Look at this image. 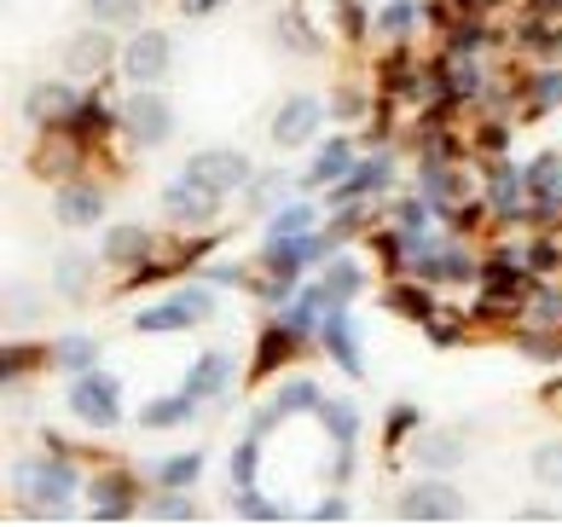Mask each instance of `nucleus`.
Wrapping results in <instances>:
<instances>
[{
	"mask_svg": "<svg viewBox=\"0 0 562 527\" xmlns=\"http://www.w3.org/2000/svg\"><path fill=\"white\" fill-rule=\"evenodd\" d=\"M12 493L30 516H65L70 511V493H76V470L65 452L53 458H24L12 470Z\"/></svg>",
	"mask_w": 562,
	"mask_h": 527,
	"instance_id": "1",
	"label": "nucleus"
},
{
	"mask_svg": "<svg viewBox=\"0 0 562 527\" xmlns=\"http://www.w3.org/2000/svg\"><path fill=\"white\" fill-rule=\"evenodd\" d=\"M215 313V290L210 284H186L175 290L169 302H157V307H139L134 313V330H186V325H203Z\"/></svg>",
	"mask_w": 562,
	"mask_h": 527,
	"instance_id": "2",
	"label": "nucleus"
},
{
	"mask_svg": "<svg viewBox=\"0 0 562 527\" xmlns=\"http://www.w3.org/2000/svg\"><path fill=\"white\" fill-rule=\"evenodd\" d=\"M325 249V238H314V232H290V238H267V256H261V267H267V296H284L290 284L302 279V267L314 261Z\"/></svg>",
	"mask_w": 562,
	"mask_h": 527,
	"instance_id": "3",
	"label": "nucleus"
},
{
	"mask_svg": "<svg viewBox=\"0 0 562 527\" xmlns=\"http://www.w3.org/2000/svg\"><path fill=\"white\" fill-rule=\"evenodd\" d=\"M122 128H128L134 145H145V152H157V145L175 139V104L151 93V88H134V99L122 104Z\"/></svg>",
	"mask_w": 562,
	"mask_h": 527,
	"instance_id": "4",
	"label": "nucleus"
},
{
	"mask_svg": "<svg viewBox=\"0 0 562 527\" xmlns=\"http://www.w3.org/2000/svg\"><path fill=\"white\" fill-rule=\"evenodd\" d=\"M394 516H401V522H458V516H464V498H458L452 481L429 475V481H412V487H401V498H394Z\"/></svg>",
	"mask_w": 562,
	"mask_h": 527,
	"instance_id": "5",
	"label": "nucleus"
},
{
	"mask_svg": "<svg viewBox=\"0 0 562 527\" xmlns=\"http://www.w3.org/2000/svg\"><path fill=\"white\" fill-rule=\"evenodd\" d=\"M186 175L215 186V192H244L249 180H256V162H249L244 152H233V145H203V152H192V162H186Z\"/></svg>",
	"mask_w": 562,
	"mask_h": 527,
	"instance_id": "6",
	"label": "nucleus"
},
{
	"mask_svg": "<svg viewBox=\"0 0 562 527\" xmlns=\"http://www.w3.org/2000/svg\"><path fill=\"white\" fill-rule=\"evenodd\" d=\"M70 412H76L88 429H111L116 417H122V389H116V377H105V371H81L76 383H70Z\"/></svg>",
	"mask_w": 562,
	"mask_h": 527,
	"instance_id": "7",
	"label": "nucleus"
},
{
	"mask_svg": "<svg viewBox=\"0 0 562 527\" xmlns=\"http://www.w3.org/2000/svg\"><path fill=\"white\" fill-rule=\"evenodd\" d=\"M169 58H175L169 35H162V30H139L128 47H122V76H128L134 88H157V81L169 76Z\"/></svg>",
	"mask_w": 562,
	"mask_h": 527,
	"instance_id": "8",
	"label": "nucleus"
},
{
	"mask_svg": "<svg viewBox=\"0 0 562 527\" xmlns=\"http://www.w3.org/2000/svg\"><path fill=\"white\" fill-rule=\"evenodd\" d=\"M162 215L180 221V226H210L221 215V192L203 186V180H192V175H180L169 192H162Z\"/></svg>",
	"mask_w": 562,
	"mask_h": 527,
	"instance_id": "9",
	"label": "nucleus"
},
{
	"mask_svg": "<svg viewBox=\"0 0 562 527\" xmlns=\"http://www.w3.org/2000/svg\"><path fill=\"white\" fill-rule=\"evenodd\" d=\"M111 65H116V41H111L105 24H93V30H81V35L65 41V70H70V76L93 81V76H105Z\"/></svg>",
	"mask_w": 562,
	"mask_h": 527,
	"instance_id": "10",
	"label": "nucleus"
},
{
	"mask_svg": "<svg viewBox=\"0 0 562 527\" xmlns=\"http://www.w3.org/2000/svg\"><path fill=\"white\" fill-rule=\"evenodd\" d=\"M319 99L314 93H290L279 111H273V145H284V152H296V145H307L319 134Z\"/></svg>",
	"mask_w": 562,
	"mask_h": 527,
	"instance_id": "11",
	"label": "nucleus"
},
{
	"mask_svg": "<svg viewBox=\"0 0 562 527\" xmlns=\"http://www.w3.org/2000/svg\"><path fill=\"white\" fill-rule=\"evenodd\" d=\"M522 180H528V209L533 215L528 221H539V226H551L557 215H562V157H539V162H528L522 168Z\"/></svg>",
	"mask_w": 562,
	"mask_h": 527,
	"instance_id": "12",
	"label": "nucleus"
},
{
	"mask_svg": "<svg viewBox=\"0 0 562 527\" xmlns=\"http://www.w3.org/2000/svg\"><path fill=\"white\" fill-rule=\"evenodd\" d=\"M93 522H128L134 511H139V487L122 470H111V475H99L93 481Z\"/></svg>",
	"mask_w": 562,
	"mask_h": 527,
	"instance_id": "13",
	"label": "nucleus"
},
{
	"mask_svg": "<svg viewBox=\"0 0 562 527\" xmlns=\"http://www.w3.org/2000/svg\"><path fill=\"white\" fill-rule=\"evenodd\" d=\"M76 104H81V99H76L70 81H35L30 99H24V116L35 122V128H53V122H70Z\"/></svg>",
	"mask_w": 562,
	"mask_h": 527,
	"instance_id": "14",
	"label": "nucleus"
},
{
	"mask_svg": "<svg viewBox=\"0 0 562 527\" xmlns=\"http://www.w3.org/2000/svg\"><path fill=\"white\" fill-rule=\"evenodd\" d=\"M226 383H233V354H226V348L198 354L192 371H186V394H198V400H215V394H226Z\"/></svg>",
	"mask_w": 562,
	"mask_h": 527,
	"instance_id": "15",
	"label": "nucleus"
},
{
	"mask_svg": "<svg viewBox=\"0 0 562 527\" xmlns=\"http://www.w3.org/2000/svg\"><path fill=\"white\" fill-rule=\"evenodd\" d=\"M319 406H325L319 389L307 383V377H290V383L273 394V406H261V412H256V435H261V429H273L279 417H290V412H319Z\"/></svg>",
	"mask_w": 562,
	"mask_h": 527,
	"instance_id": "16",
	"label": "nucleus"
},
{
	"mask_svg": "<svg viewBox=\"0 0 562 527\" xmlns=\"http://www.w3.org/2000/svg\"><path fill=\"white\" fill-rule=\"evenodd\" d=\"M325 348H330V360H337L348 377H360L366 366H360V343H353V325H348V307L337 302V307H325Z\"/></svg>",
	"mask_w": 562,
	"mask_h": 527,
	"instance_id": "17",
	"label": "nucleus"
},
{
	"mask_svg": "<svg viewBox=\"0 0 562 527\" xmlns=\"http://www.w3.org/2000/svg\"><path fill=\"white\" fill-rule=\"evenodd\" d=\"M53 215L65 226H93L99 215H105V192H99V186H58Z\"/></svg>",
	"mask_w": 562,
	"mask_h": 527,
	"instance_id": "18",
	"label": "nucleus"
},
{
	"mask_svg": "<svg viewBox=\"0 0 562 527\" xmlns=\"http://www.w3.org/2000/svg\"><path fill=\"white\" fill-rule=\"evenodd\" d=\"M487 186H493V209H498V221H522V192H528L522 168L493 162V168H487Z\"/></svg>",
	"mask_w": 562,
	"mask_h": 527,
	"instance_id": "19",
	"label": "nucleus"
},
{
	"mask_svg": "<svg viewBox=\"0 0 562 527\" xmlns=\"http://www.w3.org/2000/svg\"><path fill=\"white\" fill-rule=\"evenodd\" d=\"M105 261L116 267H139V261H151V232L134 226V221H122L105 232Z\"/></svg>",
	"mask_w": 562,
	"mask_h": 527,
	"instance_id": "20",
	"label": "nucleus"
},
{
	"mask_svg": "<svg viewBox=\"0 0 562 527\" xmlns=\"http://www.w3.org/2000/svg\"><path fill=\"white\" fill-rule=\"evenodd\" d=\"M418 279L424 284H464V279H475V267H470L464 249H435V256L424 249V256H418Z\"/></svg>",
	"mask_w": 562,
	"mask_h": 527,
	"instance_id": "21",
	"label": "nucleus"
},
{
	"mask_svg": "<svg viewBox=\"0 0 562 527\" xmlns=\"http://www.w3.org/2000/svg\"><path fill=\"white\" fill-rule=\"evenodd\" d=\"M319 424L337 435V447H342V458H337V475H348V463H353V435H360V417H353V406L348 400H337V406H319Z\"/></svg>",
	"mask_w": 562,
	"mask_h": 527,
	"instance_id": "22",
	"label": "nucleus"
},
{
	"mask_svg": "<svg viewBox=\"0 0 562 527\" xmlns=\"http://www.w3.org/2000/svg\"><path fill=\"white\" fill-rule=\"evenodd\" d=\"M360 284H366V272L353 267V261H330V267H325V279L314 284V302H319V307H337V302H348Z\"/></svg>",
	"mask_w": 562,
	"mask_h": 527,
	"instance_id": "23",
	"label": "nucleus"
},
{
	"mask_svg": "<svg viewBox=\"0 0 562 527\" xmlns=\"http://www.w3.org/2000/svg\"><path fill=\"white\" fill-rule=\"evenodd\" d=\"M192 406H198V394H162V400H151V406H139V424L145 429H180L186 417H192Z\"/></svg>",
	"mask_w": 562,
	"mask_h": 527,
	"instance_id": "24",
	"label": "nucleus"
},
{
	"mask_svg": "<svg viewBox=\"0 0 562 527\" xmlns=\"http://www.w3.org/2000/svg\"><path fill=\"white\" fill-rule=\"evenodd\" d=\"M348 168H353V145H348V139H325L319 157H314V168H307V186H337Z\"/></svg>",
	"mask_w": 562,
	"mask_h": 527,
	"instance_id": "25",
	"label": "nucleus"
},
{
	"mask_svg": "<svg viewBox=\"0 0 562 527\" xmlns=\"http://www.w3.org/2000/svg\"><path fill=\"white\" fill-rule=\"evenodd\" d=\"M378 186H389V162H383V157H371V162H353L348 175L337 180V203H353V198L378 192Z\"/></svg>",
	"mask_w": 562,
	"mask_h": 527,
	"instance_id": "26",
	"label": "nucleus"
},
{
	"mask_svg": "<svg viewBox=\"0 0 562 527\" xmlns=\"http://www.w3.org/2000/svg\"><path fill=\"white\" fill-rule=\"evenodd\" d=\"M203 475V452L192 447V452H175V458H157L151 463V481H157V487H192V481Z\"/></svg>",
	"mask_w": 562,
	"mask_h": 527,
	"instance_id": "27",
	"label": "nucleus"
},
{
	"mask_svg": "<svg viewBox=\"0 0 562 527\" xmlns=\"http://www.w3.org/2000/svg\"><path fill=\"white\" fill-rule=\"evenodd\" d=\"M412 452H418L424 470H458V463H464V440L458 435H424Z\"/></svg>",
	"mask_w": 562,
	"mask_h": 527,
	"instance_id": "28",
	"label": "nucleus"
},
{
	"mask_svg": "<svg viewBox=\"0 0 562 527\" xmlns=\"http://www.w3.org/2000/svg\"><path fill=\"white\" fill-rule=\"evenodd\" d=\"M65 134H76V139H99L111 128V111H105V99H81L76 111H70V122H58Z\"/></svg>",
	"mask_w": 562,
	"mask_h": 527,
	"instance_id": "29",
	"label": "nucleus"
},
{
	"mask_svg": "<svg viewBox=\"0 0 562 527\" xmlns=\"http://www.w3.org/2000/svg\"><path fill=\"white\" fill-rule=\"evenodd\" d=\"M88 279H93V261H88V256H58V267H53L58 296L81 302V296H88Z\"/></svg>",
	"mask_w": 562,
	"mask_h": 527,
	"instance_id": "30",
	"label": "nucleus"
},
{
	"mask_svg": "<svg viewBox=\"0 0 562 527\" xmlns=\"http://www.w3.org/2000/svg\"><path fill=\"white\" fill-rule=\"evenodd\" d=\"M557 104H562V70H539V76H528L522 111H528V116H546V111H557Z\"/></svg>",
	"mask_w": 562,
	"mask_h": 527,
	"instance_id": "31",
	"label": "nucleus"
},
{
	"mask_svg": "<svg viewBox=\"0 0 562 527\" xmlns=\"http://www.w3.org/2000/svg\"><path fill=\"white\" fill-rule=\"evenodd\" d=\"M383 302H389L394 313H406V319H435V296H429V284H394Z\"/></svg>",
	"mask_w": 562,
	"mask_h": 527,
	"instance_id": "32",
	"label": "nucleus"
},
{
	"mask_svg": "<svg viewBox=\"0 0 562 527\" xmlns=\"http://www.w3.org/2000/svg\"><path fill=\"white\" fill-rule=\"evenodd\" d=\"M88 12H93V24H105V30H134L145 0H88Z\"/></svg>",
	"mask_w": 562,
	"mask_h": 527,
	"instance_id": "33",
	"label": "nucleus"
},
{
	"mask_svg": "<svg viewBox=\"0 0 562 527\" xmlns=\"http://www.w3.org/2000/svg\"><path fill=\"white\" fill-rule=\"evenodd\" d=\"M284 354H296V330H290V325H273V330L261 336V348H256V377H261V371H279Z\"/></svg>",
	"mask_w": 562,
	"mask_h": 527,
	"instance_id": "34",
	"label": "nucleus"
},
{
	"mask_svg": "<svg viewBox=\"0 0 562 527\" xmlns=\"http://www.w3.org/2000/svg\"><path fill=\"white\" fill-rule=\"evenodd\" d=\"M424 192H429L435 209H447L458 192H464V186H458V175H452L447 162H424Z\"/></svg>",
	"mask_w": 562,
	"mask_h": 527,
	"instance_id": "35",
	"label": "nucleus"
},
{
	"mask_svg": "<svg viewBox=\"0 0 562 527\" xmlns=\"http://www.w3.org/2000/svg\"><path fill=\"white\" fill-rule=\"evenodd\" d=\"M412 24H418V7H412V0H389V7L378 12V30H383L389 41H406Z\"/></svg>",
	"mask_w": 562,
	"mask_h": 527,
	"instance_id": "36",
	"label": "nucleus"
},
{
	"mask_svg": "<svg viewBox=\"0 0 562 527\" xmlns=\"http://www.w3.org/2000/svg\"><path fill=\"white\" fill-rule=\"evenodd\" d=\"M93 336H58V348H53V360L65 366V371H88L93 366Z\"/></svg>",
	"mask_w": 562,
	"mask_h": 527,
	"instance_id": "37",
	"label": "nucleus"
},
{
	"mask_svg": "<svg viewBox=\"0 0 562 527\" xmlns=\"http://www.w3.org/2000/svg\"><path fill=\"white\" fill-rule=\"evenodd\" d=\"M522 47L557 53L562 47V18H528V24H522Z\"/></svg>",
	"mask_w": 562,
	"mask_h": 527,
	"instance_id": "38",
	"label": "nucleus"
},
{
	"mask_svg": "<svg viewBox=\"0 0 562 527\" xmlns=\"http://www.w3.org/2000/svg\"><path fill=\"white\" fill-rule=\"evenodd\" d=\"M279 41H284V47H296V53H307V58L325 47L319 35H307V18H302V12H284V18H279Z\"/></svg>",
	"mask_w": 562,
	"mask_h": 527,
	"instance_id": "39",
	"label": "nucleus"
},
{
	"mask_svg": "<svg viewBox=\"0 0 562 527\" xmlns=\"http://www.w3.org/2000/svg\"><path fill=\"white\" fill-rule=\"evenodd\" d=\"M533 481H546V487L562 493V440H546V447H533Z\"/></svg>",
	"mask_w": 562,
	"mask_h": 527,
	"instance_id": "40",
	"label": "nucleus"
},
{
	"mask_svg": "<svg viewBox=\"0 0 562 527\" xmlns=\"http://www.w3.org/2000/svg\"><path fill=\"white\" fill-rule=\"evenodd\" d=\"M151 522H198V504L180 498V487H162V498H151Z\"/></svg>",
	"mask_w": 562,
	"mask_h": 527,
	"instance_id": "41",
	"label": "nucleus"
},
{
	"mask_svg": "<svg viewBox=\"0 0 562 527\" xmlns=\"http://www.w3.org/2000/svg\"><path fill=\"white\" fill-rule=\"evenodd\" d=\"M256 463H261V440L244 435L233 447V481H238V487H256Z\"/></svg>",
	"mask_w": 562,
	"mask_h": 527,
	"instance_id": "42",
	"label": "nucleus"
},
{
	"mask_svg": "<svg viewBox=\"0 0 562 527\" xmlns=\"http://www.w3.org/2000/svg\"><path fill=\"white\" fill-rule=\"evenodd\" d=\"M482 279H487V290H522V261H516V256H493L482 267Z\"/></svg>",
	"mask_w": 562,
	"mask_h": 527,
	"instance_id": "43",
	"label": "nucleus"
},
{
	"mask_svg": "<svg viewBox=\"0 0 562 527\" xmlns=\"http://www.w3.org/2000/svg\"><path fill=\"white\" fill-rule=\"evenodd\" d=\"M290 232H314V209L307 203H290L273 215V226H267V238H290Z\"/></svg>",
	"mask_w": 562,
	"mask_h": 527,
	"instance_id": "44",
	"label": "nucleus"
},
{
	"mask_svg": "<svg viewBox=\"0 0 562 527\" xmlns=\"http://www.w3.org/2000/svg\"><path fill=\"white\" fill-rule=\"evenodd\" d=\"M233 511H238V516H249V522H279V516H284L279 504H267L256 487H238V493H233Z\"/></svg>",
	"mask_w": 562,
	"mask_h": 527,
	"instance_id": "45",
	"label": "nucleus"
},
{
	"mask_svg": "<svg viewBox=\"0 0 562 527\" xmlns=\"http://www.w3.org/2000/svg\"><path fill=\"white\" fill-rule=\"evenodd\" d=\"M35 313H41V307H35V290H30V284H12V290H7V319L30 325Z\"/></svg>",
	"mask_w": 562,
	"mask_h": 527,
	"instance_id": "46",
	"label": "nucleus"
},
{
	"mask_svg": "<svg viewBox=\"0 0 562 527\" xmlns=\"http://www.w3.org/2000/svg\"><path fill=\"white\" fill-rule=\"evenodd\" d=\"M516 296H522V290H516ZM516 296H510V290H487V296H482V307H475V313H482V319H510V313L522 307Z\"/></svg>",
	"mask_w": 562,
	"mask_h": 527,
	"instance_id": "47",
	"label": "nucleus"
},
{
	"mask_svg": "<svg viewBox=\"0 0 562 527\" xmlns=\"http://www.w3.org/2000/svg\"><path fill=\"white\" fill-rule=\"evenodd\" d=\"M522 348L533 354V360H562V336H539V330H522Z\"/></svg>",
	"mask_w": 562,
	"mask_h": 527,
	"instance_id": "48",
	"label": "nucleus"
},
{
	"mask_svg": "<svg viewBox=\"0 0 562 527\" xmlns=\"http://www.w3.org/2000/svg\"><path fill=\"white\" fill-rule=\"evenodd\" d=\"M482 41H487L482 18H475V24H470V18H464V24H452V53H475V47H482Z\"/></svg>",
	"mask_w": 562,
	"mask_h": 527,
	"instance_id": "49",
	"label": "nucleus"
},
{
	"mask_svg": "<svg viewBox=\"0 0 562 527\" xmlns=\"http://www.w3.org/2000/svg\"><path fill=\"white\" fill-rule=\"evenodd\" d=\"M528 267H533V272H557V267H562V249H557L551 238H539V244L528 249Z\"/></svg>",
	"mask_w": 562,
	"mask_h": 527,
	"instance_id": "50",
	"label": "nucleus"
},
{
	"mask_svg": "<svg viewBox=\"0 0 562 527\" xmlns=\"http://www.w3.org/2000/svg\"><path fill=\"white\" fill-rule=\"evenodd\" d=\"M30 366H35V348H7V354H0V377H7V383L18 371H30Z\"/></svg>",
	"mask_w": 562,
	"mask_h": 527,
	"instance_id": "51",
	"label": "nucleus"
},
{
	"mask_svg": "<svg viewBox=\"0 0 562 527\" xmlns=\"http://www.w3.org/2000/svg\"><path fill=\"white\" fill-rule=\"evenodd\" d=\"M337 18H342V35H366V12L353 7V0H342V7H337Z\"/></svg>",
	"mask_w": 562,
	"mask_h": 527,
	"instance_id": "52",
	"label": "nucleus"
},
{
	"mask_svg": "<svg viewBox=\"0 0 562 527\" xmlns=\"http://www.w3.org/2000/svg\"><path fill=\"white\" fill-rule=\"evenodd\" d=\"M360 93H353V88H337V99H330V111H337V116H360Z\"/></svg>",
	"mask_w": 562,
	"mask_h": 527,
	"instance_id": "53",
	"label": "nucleus"
},
{
	"mask_svg": "<svg viewBox=\"0 0 562 527\" xmlns=\"http://www.w3.org/2000/svg\"><path fill=\"white\" fill-rule=\"evenodd\" d=\"M378 256H383V267H401V238L394 232H378Z\"/></svg>",
	"mask_w": 562,
	"mask_h": 527,
	"instance_id": "54",
	"label": "nucleus"
},
{
	"mask_svg": "<svg viewBox=\"0 0 562 527\" xmlns=\"http://www.w3.org/2000/svg\"><path fill=\"white\" fill-rule=\"evenodd\" d=\"M348 516V504L342 498H325V504H314V522H342Z\"/></svg>",
	"mask_w": 562,
	"mask_h": 527,
	"instance_id": "55",
	"label": "nucleus"
},
{
	"mask_svg": "<svg viewBox=\"0 0 562 527\" xmlns=\"http://www.w3.org/2000/svg\"><path fill=\"white\" fill-rule=\"evenodd\" d=\"M412 417H418V412H412V406H401V412H394V417H389V440H401V435L412 429Z\"/></svg>",
	"mask_w": 562,
	"mask_h": 527,
	"instance_id": "56",
	"label": "nucleus"
},
{
	"mask_svg": "<svg viewBox=\"0 0 562 527\" xmlns=\"http://www.w3.org/2000/svg\"><path fill=\"white\" fill-rule=\"evenodd\" d=\"M401 226L406 232H424V203H401Z\"/></svg>",
	"mask_w": 562,
	"mask_h": 527,
	"instance_id": "57",
	"label": "nucleus"
},
{
	"mask_svg": "<svg viewBox=\"0 0 562 527\" xmlns=\"http://www.w3.org/2000/svg\"><path fill=\"white\" fill-rule=\"evenodd\" d=\"M533 313H539V319H551V325H557V319H562V296H539V307H533Z\"/></svg>",
	"mask_w": 562,
	"mask_h": 527,
	"instance_id": "58",
	"label": "nucleus"
},
{
	"mask_svg": "<svg viewBox=\"0 0 562 527\" xmlns=\"http://www.w3.org/2000/svg\"><path fill=\"white\" fill-rule=\"evenodd\" d=\"M180 7H186V12H192V18H203V12H215V7H221V0H180Z\"/></svg>",
	"mask_w": 562,
	"mask_h": 527,
	"instance_id": "59",
	"label": "nucleus"
},
{
	"mask_svg": "<svg viewBox=\"0 0 562 527\" xmlns=\"http://www.w3.org/2000/svg\"><path fill=\"white\" fill-rule=\"evenodd\" d=\"M522 522H557V511H546V504H528Z\"/></svg>",
	"mask_w": 562,
	"mask_h": 527,
	"instance_id": "60",
	"label": "nucleus"
},
{
	"mask_svg": "<svg viewBox=\"0 0 562 527\" xmlns=\"http://www.w3.org/2000/svg\"><path fill=\"white\" fill-rule=\"evenodd\" d=\"M546 406H551V412H562V383H551V389H546Z\"/></svg>",
	"mask_w": 562,
	"mask_h": 527,
	"instance_id": "61",
	"label": "nucleus"
},
{
	"mask_svg": "<svg viewBox=\"0 0 562 527\" xmlns=\"http://www.w3.org/2000/svg\"><path fill=\"white\" fill-rule=\"evenodd\" d=\"M533 7H557V12H562V0H533Z\"/></svg>",
	"mask_w": 562,
	"mask_h": 527,
	"instance_id": "62",
	"label": "nucleus"
}]
</instances>
